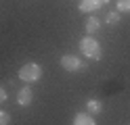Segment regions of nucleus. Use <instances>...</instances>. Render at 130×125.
<instances>
[{
	"instance_id": "obj_2",
	"label": "nucleus",
	"mask_w": 130,
	"mask_h": 125,
	"mask_svg": "<svg viewBox=\"0 0 130 125\" xmlns=\"http://www.w3.org/2000/svg\"><path fill=\"white\" fill-rule=\"evenodd\" d=\"M40 77H42V67H40L38 63H25L19 69V79L25 81V83H34Z\"/></svg>"
},
{
	"instance_id": "obj_7",
	"label": "nucleus",
	"mask_w": 130,
	"mask_h": 125,
	"mask_svg": "<svg viewBox=\"0 0 130 125\" xmlns=\"http://www.w3.org/2000/svg\"><path fill=\"white\" fill-rule=\"evenodd\" d=\"M99 29H101V21L96 19V17H88L86 19V33L88 36H94Z\"/></svg>"
},
{
	"instance_id": "obj_1",
	"label": "nucleus",
	"mask_w": 130,
	"mask_h": 125,
	"mask_svg": "<svg viewBox=\"0 0 130 125\" xmlns=\"http://www.w3.org/2000/svg\"><path fill=\"white\" fill-rule=\"evenodd\" d=\"M80 50H82V54L92 58V61H101L103 58V50H101V44L96 42L92 36H86L80 40Z\"/></svg>"
},
{
	"instance_id": "obj_11",
	"label": "nucleus",
	"mask_w": 130,
	"mask_h": 125,
	"mask_svg": "<svg viewBox=\"0 0 130 125\" xmlns=\"http://www.w3.org/2000/svg\"><path fill=\"white\" fill-rule=\"evenodd\" d=\"M11 123V117L6 111H0V125H9Z\"/></svg>"
},
{
	"instance_id": "obj_4",
	"label": "nucleus",
	"mask_w": 130,
	"mask_h": 125,
	"mask_svg": "<svg viewBox=\"0 0 130 125\" xmlns=\"http://www.w3.org/2000/svg\"><path fill=\"white\" fill-rule=\"evenodd\" d=\"M31 100H34V92H31V88H29V86L21 88L19 94H17V102H19V106H29Z\"/></svg>"
},
{
	"instance_id": "obj_3",
	"label": "nucleus",
	"mask_w": 130,
	"mask_h": 125,
	"mask_svg": "<svg viewBox=\"0 0 130 125\" xmlns=\"http://www.w3.org/2000/svg\"><path fill=\"white\" fill-rule=\"evenodd\" d=\"M59 63H61V67H63L65 71H71V73L86 69V63H82V58L76 56V54H65V56H61Z\"/></svg>"
},
{
	"instance_id": "obj_8",
	"label": "nucleus",
	"mask_w": 130,
	"mask_h": 125,
	"mask_svg": "<svg viewBox=\"0 0 130 125\" xmlns=\"http://www.w3.org/2000/svg\"><path fill=\"white\" fill-rule=\"evenodd\" d=\"M101 108H103V104L99 102V100H88V102H86V113H88V115L101 113Z\"/></svg>"
},
{
	"instance_id": "obj_10",
	"label": "nucleus",
	"mask_w": 130,
	"mask_h": 125,
	"mask_svg": "<svg viewBox=\"0 0 130 125\" xmlns=\"http://www.w3.org/2000/svg\"><path fill=\"white\" fill-rule=\"evenodd\" d=\"M118 13H130V0H118Z\"/></svg>"
},
{
	"instance_id": "obj_12",
	"label": "nucleus",
	"mask_w": 130,
	"mask_h": 125,
	"mask_svg": "<svg viewBox=\"0 0 130 125\" xmlns=\"http://www.w3.org/2000/svg\"><path fill=\"white\" fill-rule=\"evenodd\" d=\"M2 102H6V90L0 88V104H2Z\"/></svg>"
},
{
	"instance_id": "obj_9",
	"label": "nucleus",
	"mask_w": 130,
	"mask_h": 125,
	"mask_svg": "<svg viewBox=\"0 0 130 125\" xmlns=\"http://www.w3.org/2000/svg\"><path fill=\"white\" fill-rule=\"evenodd\" d=\"M120 19H122V13H116V11L107 13V17H105V21H107L109 25H113V23H120Z\"/></svg>"
},
{
	"instance_id": "obj_5",
	"label": "nucleus",
	"mask_w": 130,
	"mask_h": 125,
	"mask_svg": "<svg viewBox=\"0 0 130 125\" xmlns=\"http://www.w3.org/2000/svg\"><path fill=\"white\" fill-rule=\"evenodd\" d=\"M107 0H80V11L82 13H92V11H96L99 6H103Z\"/></svg>"
},
{
	"instance_id": "obj_6",
	"label": "nucleus",
	"mask_w": 130,
	"mask_h": 125,
	"mask_svg": "<svg viewBox=\"0 0 130 125\" xmlns=\"http://www.w3.org/2000/svg\"><path fill=\"white\" fill-rule=\"evenodd\" d=\"M74 125H96L94 119H92V115H88L86 111L84 113H78L74 117Z\"/></svg>"
}]
</instances>
